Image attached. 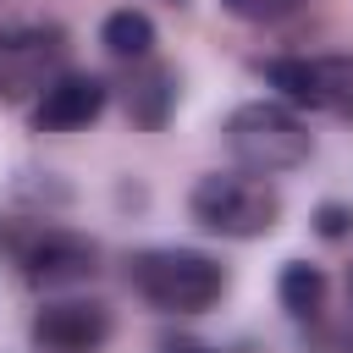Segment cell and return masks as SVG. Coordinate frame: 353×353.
<instances>
[{"instance_id": "8fae6325", "label": "cell", "mask_w": 353, "mask_h": 353, "mask_svg": "<svg viewBox=\"0 0 353 353\" xmlns=\"http://www.w3.org/2000/svg\"><path fill=\"white\" fill-rule=\"evenodd\" d=\"M276 298L292 320H320L325 309V270L309 265V259H287L281 265V281H276Z\"/></svg>"}, {"instance_id": "e0dca14e", "label": "cell", "mask_w": 353, "mask_h": 353, "mask_svg": "<svg viewBox=\"0 0 353 353\" xmlns=\"http://www.w3.org/2000/svg\"><path fill=\"white\" fill-rule=\"evenodd\" d=\"M171 6H182V0H171Z\"/></svg>"}, {"instance_id": "7c38bea8", "label": "cell", "mask_w": 353, "mask_h": 353, "mask_svg": "<svg viewBox=\"0 0 353 353\" xmlns=\"http://www.w3.org/2000/svg\"><path fill=\"white\" fill-rule=\"evenodd\" d=\"M221 11L237 17V22L265 28V22H287L292 11H303V0H221Z\"/></svg>"}, {"instance_id": "52a82bcc", "label": "cell", "mask_w": 353, "mask_h": 353, "mask_svg": "<svg viewBox=\"0 0 353 353\" xmlns=\"http://www.w3.org/2000/svg\"><path fill=\"white\" fill-rule=\"evenodd\" d=\"M66 33L55 22L44 28H17L11 39H0V94L6 99H39L66 66Z\"/></svg>"}, {"instance_id": "9a60e30c", "label": "cell", "mask_w": 353, "mask_h": 353, "mask_svg": "<svg viewBox=\"0 0 353 353\" xmlns=\"http://www.w3.org/2000/svg\"><path fill=\"white\" fill-rule=\"evenodd\" d=\"M17 28H28V22H17V17H11V11H0V39H11V33H17Z\"/></svg>"}, {"instance_id": "ba28073f", "label": "cell", "mask_w": 353, "mask_h": 353, "mask_svg": "<svg viewBox=\"0 0 353 353\" xmlns=\"http://www.w3.org/2000/svg\"><path fill=\"white\" fill-rule=\"evenodd\" d=\"M105 105H110L105 77H94V72H61V77L33 99V127H39V132H77V127L99 121Z\"/></svg>"}, {"instance_id": "277c9868", "label": "cell", "mask_w": 353, "mask_h": 353, "mask_svg": "<svg viewBox=\"0 0 353 353\" xmlns=\"http://www.w3.org/2000/svg\"><path fill=\"white\" fill-rule=\"evenodd\" d=\"M265 83L303 110H353V61L347 55H276L259 66Z\"/></svg>"}, {"instance_id": "6da1fadb", "label": "cell", "mask_w": 353, "mask_h": 353, "mask_svg": "<svg viewBox=\"0 0 353 353\" xmlns=\"http://www.w3.org/2000/svg\"><path fill=\"white\" fill-rule=\"evenodd\" d=\"M127 287L160 314H204L226 292V265L204 248H138L127 259Z\"/></svg>"}, {"instance_id": "2e32d148", "label": "cell", "mask_w": 353, "mask_h": 353, "mask_svg": "<svg viewBox=\"0 0 353 353\" xmlns=\"http://www.w3.org/2000/svg\"><path fill=\"white\" fill-rule=\"evenodd\" d=\"M347 309H353V265H347Z\"/></svg>"}, {"instance_id": "4fadbf2b", "label": "cell", "mask_w": 353, "mask_h": 353, "mask_svg": "<svg viewBox=\"0 0 353 353\" xmlns=\"http://www.w3.org/2000/svg\"><path fill=\"white\" fill-rule=\"evenodd\" d=\"M314 232L331 237V243L347 237V232H353V210H347V204H320V210H314Z\"/></svg>"}, {"instance_id": "30bf717a", "label": "cell", "mask_w": 353, "mask_h": 353, "mask_svg": "<svg viewBox=\"0 0 353 353\" xmlns=\"http://www.w3.org/2000/svg\"><path fill=\"white\" fill-rule=\"evenodd\" d=\"M154 22H149V11H138V6H121V11H110L105 22H99V44L116 55V61H149L154 55Z\"/></svg>"}, {"instance_id": "5b68a950", "label": "cell", "mask_w": 353, "mask_h": 353, "mask_svg": "<svg viewBox=\"0 0 353 353\" xmlns=\"http://www.w3.org/2000/svg\"><path fill=\"white\" fill-rule=\"evenodd\" d=\"M17 265L33 287L66 292V287H83L99 276V243L83 232H66V226H33L17 248Z\"/></svg>"}, {"instance_id": "9c48e42d", "label": "cell", "mask_w": 353, "mask_h": 353, "mask_svg": "<svg viewBox=\"0 0 353 353\" xmlns=\"http://www.w3.org/2000/svg\"><path fill=\"white\" fill-rule=\"evenodd\" d=\"M121 105H127V116L138 127H149V132L165 127L171 110H176V72H165L154 61H138L132 77H127V88H121Z\"/></svg>"}, {"instance_id": "5bb4252c", "label": "cell", "mask_w": 353, "mask_h": 353, "mask_svg": "<svg viewBox=\"0 0 353 353\" xmlns=\"http://www.w3.org/2000/svg\"><path fill=\"white\" fill-rule=\"evenodd\" d=\"M154 353H221V347H210V342H199V336H188V331H165V336L154 342Z\"/></svg>"}, {"instance_id": "7a4b0ae2", "label": "cell", "mask_w": 353, "mask_h": 353, "mask_svg": "<svg viewBox=\"0 0 353 353\" xmlns=\"http://www.w3.org/2000/svg\"><path fill=\"white\" fill-rule=\"evenodd\" d=\"M226 149L232 160L248 171V176H281V171H298L309 154H314V132L298 121L292 105H276V99H248L226 116Z\"/></svg>"}, {"instance_id": "8992f818", "label": "cell", "mask_w": 353, "mask_h": 353, "mask_svg": "<svg viewBox=\"0 0 353 353\" xmlns=\"http://www.w3.org/2000/svg\"><path fill=\"white\" fill-rule=\"evenodd\" d=\"M110 336H116V314L99 298H50L28 325L33 353H105Z\"/></svg>"}, {"instance_id": "3957f363", "label": "cell", "mask_w": 353, "mask_h": 353, "mask_svg": "<svg viewBox=\"0 0 353 353\" xmlns=\"http://www.w3.org/2000/svg\"><path fill=\"white\" fill-rule=\"evenodd\" d=\"M188 210H193V221L204 232L232 237V243H254V237H270L276 232L281 193L265 176H248V171H210V176L193 182Z\"/></svg>"}]
</instances>
